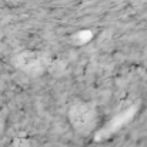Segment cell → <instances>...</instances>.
Here are the masks:
<instances>
[{"label": "cell", "instance_id": "cell-1", "mask_svg": "<svg viewBox=\"0 0 147 147\" xmlns=\"http://www.w3.org/2000/svg\"><path fill=\"white\" fill-rule=\"evenodd\" d=\"M69 116L73 127L80 133H89L96 124V109L89 103H76Z\"/></svg>", "mask_w": 147, "mask_h": 147}, {"label": "cell", "instance_id": "cell-2", "mask_svg": "<svg viewBox=\"0 0 147 147\" xmlns=\"http://www.w3.org/2000/svg\"><path fill=\"white\" fill-rule=\"evenodd\" d=\"M17 63H19L17 64L19 67H22L23 70H26L32 74L40 73L45 67L43 56H40L37 53H23L22 56H19Z\"/></svg>", "mask_w": 147, "mask_h": 147}]
</instances>
